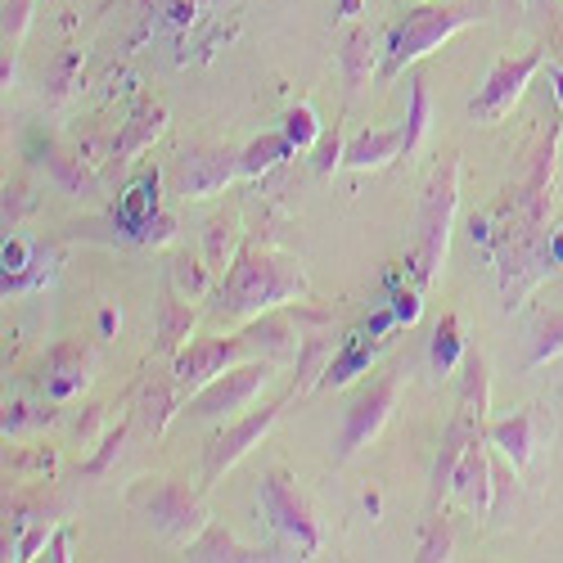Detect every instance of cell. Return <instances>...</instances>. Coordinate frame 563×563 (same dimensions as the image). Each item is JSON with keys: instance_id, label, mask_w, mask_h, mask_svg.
Wrapping results in <instances>:
<instances>
[{"instance_id": "6da1fadb", "label": "cell", "mask_w": 563, "mask_h": 563, "mask_svg": "<svg viewBox=\"0 0 563 563\" xmlns=\"http://www.w3.org/2000/svg\"><path fill=\"white\" fill-rule=\"evenodd\" d=\"M302 294H307V279L294 262L271 257V253H244L234 262V271L225 275L212 316L217 320H249V316H262L266 307H279V302L302 298Z\"/></svg>"}, {"instance_id": "7a4b0ae2", "label": "cell", "mask_w": 563, "mask_h": 563, "mask_svg": "<svg viewBox=\"0 0 563 563\" xmlns=\"http://www.w3.org/2000/svg\"><path fill=\"white\" fill-rule=\"evenodd\" d=\"M464 23H474V10L464 5H424L415 10L393 36H388V59H384V77H397L410 59L429 55L433 45H442L451 32H460Z\"/></svg>"}, {"instance_id": "3957f363", "label": "cell", "mask_w": 563, "mask_h": 563, "mask_svg": "<svg viewBox=\"0 0 563 563\" xmlns=\"http://www.w3.org/2000/svg\"><path fill=\"white\" fill-rule=\"evenodd\" d=\"M455 158H446L429 185V195H424V212H419V279H429L438 275L442 257H446V240H451V217H455Z\"/></svg>"}, {"instance_id": "277c9868", "label": "cell", "mask_w": 563, "mask_h": 563, "mask_svg": "<svg viewBox=\"0 0 563 563\" xmlns=\"http://www.w3.org/2000/svg\"><path fill=\"white\" fill-rule=\"evenodd\" d=\"M271 379V365L253 361V365H230L225 374H217L212 384L199 388V397H190V419H225L240 415Z\"/></svg>"}, {"instance_id": "5b68a950", "label": "cell", "mask_w": 563, "mask_h": 563, "mask_svg": "<svg viewBox=\"0 0 563 563\" xmlns=\"http://www.w3.org/2000/svg\"><path fill=\"white\" fill-rule=\"evenodd\" d=\"M262 505H266V514H271V523L285 532L302 554H311V550L320 545V532H316V523H311V509L302 505V496L294 492V483H289L285 474H266V478H262Z\"/></svg>"}, {"instance_id": "8992f818", "label": "cell", "mask_w": 563, "mask_h": 563, "mask_svg": "<svg viewBox=\"0 0 563 563\" xmlns=\"http://www.w3.org/2000/svg\"><path fill=\"white\" fill-rule=\"evenodd\" d=\"M244 356H253L244 339H203V343H190L176 356V388L195 393V388L212 384L217 374H225L230 365H240Z\"/></svg>"}, {"instance_id": "52a82bcc", "label": "cell", "mask_w": 563, "mask_h": 563, "mask_svg": "<svg viewBox=\"0 0 563 563\" xmlns=\"http://www.w3.org/2000/svg\"><path fill=\"white\" fill-rule=\"evenodd\" d=\"M397 406V374H384L374 388H365L352 410H347V424H343V438H339V460H347L356 446H365L374 433L384 429V419L393 415Z\"/></svg>"}, {"instance_id": "ba28073f", "label": "cell", "mask_w": 563, "mask_h": 563, "mask_svg": "<svg viewBox=\"0 0 563 563\" xmlns=\"http://www.w3.org/2000/svg\"><path fill=\"white\" fill-rule=\"evenodd\" d=\"M275 419H279V401H275V406H262V410H253V415H244V419H234V424L208 446V464H203L208 483H217L230 464H240V460L271 433Z\"/></svg>"}, {"instance_id": "9c48e42d", "label": "cell", "mask_w": 563, "mask_h": 563, "mask_svg": "<svg viewBox=\"0 0 563 563\" xmlns=\"http://www.w3.org/2000/svg\"><path fill=\"white\" fill-rule=\"evenodd\" d=\"M240 154L234 150H185L180 163H176V180H180V195L190 199H208L217 190L240 176Z\"/></svg>"}, {"instance_id": "30bf717a", "label": "cell", "mask_w": 563, "mask_h": 563, "mask_svg": "<svg viewBox=\"0 0 563 563\" xmlns=\"http://www.w3.org/2000/svg\"><path fill=\"white\" fill-rule=\"evenodd\" d=\"M537 64H541L537 51H528V55H519V59L496 64V73H492L487 86L478 90V100L468 104V113H474L478 122H496V118H505V113L514 109V100H519V90L528 86V77L537 73Z\"/></svg>"}, {"instance_id": "8fae6325", "label": "cell", "mask_w": 563, "mask_h": 563, "mask_svg": "<svg viewBox=\"0 0 563 563\" xmlns=\"http://www.w3.org/2000/svg\"><path fill=\"white\" fill-rule=\"evenodd\" d=\"M145 514H150V523H154L167 541H176V545H190V537L203 528L199 500L185 492V487H176V483H163V487L145 500Z\"/></svg>"}, {"instance_id": "7c38bea8", "label": "cell", "mask_w": 563, "mask_h": 563, "mask_svg": "<svg viewBox=\"0 0 563 563\" xmlns=\"http://www.w3.org/2000/svg\"><path fill=\"white\" fill-rule=\"evenodd\" d=\"M496 478H500V474H492V464H487L483 446L474 442V446L464 451V460H460V468H455L451 487L464 496V505H468V509L487 514V509H492V487H496Z\"/></svg>"}, {"instance_id": "4fadbf2b", "label": "cell", "mask_w": 563, "mask_h": 563, "mask_svg": "<svg viewBox=\"0 0 563 563\" xmlns=\"http://www.w3.org/2000/svg\"><path fill=\"white\" fill-rule=\"evenodd\" d=\"M240 339L249 343V352H253V356H266V361L289 356V352L298 347V339H294V311H289V316H271V320L249 324V330H244Z\"/></svg>"}, {"instance_id": "5bb4252c", "label": "cell", "mask_w": 563, "mask_h": 563, "mask_svg": "<svg viewBox=\"0 0 563 563\" xmlns=\"http://www.w3.org/2000/svg\"><path fill=\"white\" fill-rule=\"evenodd\" d=\"M406 150V131L397 126V131H361L352 145H347V154H343V163L347 167H384L393 154H401Z\"/></svg>"}, {"instance_id": "9a60e30c", "label": "cell", "mask_w": 563, "mask_h": 563, "mask_svg": "<svg viewBox=\"0 0 563 563\" xmlns=\"http://www.w3.org/2000/svg\"><path fill=\"white\" fill-rule=\"evenodd\" d=\"M487 438H492V446H500V451L514 460V468L528 464V460H532V415L500 419V424L487 429Z\"/></svg>"}, {"instance_id": "2e32d148", "label": "cell", "mask_w": 563, "mask_h": 563, "mask_svg": "<svg viewBox=\"0 0 563 563\" xmlns=\"http://www.w3.org/2000/svg\"><path fill=\"white\" fill-rule=\"evenodd\" d=\"M86 384V352L81 347H59L55 352V365H51V379H45V393H51L55 401L81 393Z\"/></svg>"}, {"instance_id": "e0dca14e", "label": "cell", "mask_w": 563, "mask_h": 563, "mask_svg": "<svg viewBox=\"0 0 563 563\" xmlns=\"http://www.w3.org/2000/svg\"><path fill=\"white\" fill-rule=\"evenodd\" d=\"M334 339H307V347H302V356H298V393H311L316 384H324V374H330V365H334Z\"/></svg>"}, {"instance_id": "ac0fdd59", "label": "cell", "mask_w": 563, "mask_h": 563, "mask_svg": "<svg viewBox=\"0 0 563 563\" xmlns=\"http://www.w3.org/2000/svg\"><path fill=\"white\" fill-rule=\"evenodd\" d=\"M163 131V109H140L131 122H126V131H122V140H118V158H131V154H140L150 145V140Z\"/></svg>"}, {"instance_id": "d6986e66", "label": "cell", "mask_w": 563, "mask_h": 563, "mask_svg": "<svg viewBox=\"0 0 563 563\" xmlns=\"http://www.w3.org/2000/svg\"><path fill=\"white\" fill-rule=\"evenodd\" d=\"M289 150H294L289 135H262V140H253V145L240 154V167H244V176H257V172L275 167L279 158H289Z\"/></svg>"}, {"instance_id": "ffe728a7", "label": "cell", "mask_w": 563, "mask_h": 563, "mask_svg": "<svg viewBox=\"0 0 563 563\" xmlns=\"http://www.w3.org/2000/svg\"><path fill=\"white\" fill-rule=\"evenodd\" d=\"M369 361H374V352H369L361 339H347V347L334 356L330 374H324V384H330V388H343V384H352L361 369H369Z\"/></svg>"}, {"instance_id": "44dd1931", "label": "cell", "mask_w": 563, "mask_h": 563, "mask_svg": "<svg viewBox=\"0 0 563 563\" xmlns=\"http://www.w3.org/2000/svg\"><path fill=\"white\" fill-rule=\"evenodd\" d=\"M150 217H158V180H140L135 190L126 195V203H122V221L140 234L150 225Z\"/></svg>"}, {"instance_id": "7402d4cb", "label": "cell", "mask_w": 563, "mask_h": 563, "mask_svg": "<svg viewBox=\"0 0 563 563\" xmlns=\"http://www.w3.org/2000/svg\"><path fill=\"white\" fill-rule=\"evenodd\" d=\"M401 131H406V154L419 150V140L429 131V81H419V77L410 81V113H406Z\"/></svg>"}, {"instance_id": "603a6c76", "label": "cell", "mask_w": 563, "mask_h": 563, "mask_svg": "<svg viewBox=\"0 0 563 563\" xmlns=\"http://www.w3.org/2000/svg\"><path fill=\"white\" fill-rule=\"evenodd\" d=\"M464 356V339H460V320L455 316H442L438 334H433V369L446 374L455 361Z\"/></svg>"}, {"instance_id": "cb8c5ba5", "label": "cell", "mask_w": 563, "mask_h": 563, "mask_svg": "<svg viewBox=\"0 0 563 563\" xmlns=\"http://www.w3.org/2000/svg\"><path fill=\"white\" fill-rule=\"evenodd\" d=\"M190 324H195V311L185 307V302H163V330H158V343L167 347V352H176L185 339H190Z\"/></svg>"}, {"instance_id": "d4e9b609", "label": "cell", "mask_w": 563, "mask_h": 563, "mask_svg": "<svg viewBox=\"0 0 563 563\" xmlns=\"http://www.w3.org/2000/svg\"><path fill=\"white\" fill-rule=\"evenodd\" d=\"M369 68H374V41L365 32H352L347 36V51H343V73H347L352 86H361L369 77Z\"/></svg>"}, {"instance_id": "484cf974", "label": "cell", "mask_w": 563, "mask_h": 563, "mask_svg": "<svg viewBox=\"0 0 563 563\" xmlns=\"http://www.w3.org/2000/svg\"><path fill=\"white\" fill-rule=\"evenodd\" d=\"M190 559H262V554H257V550H244L234 537H225V532L212 528L203 541L190 545Z\"/></svg>"}, {"instance_id": "4316f807", "label": "cell", "mask_w": 563, "mask_h": 563, "mask_svg": "<svg viewBox=\"0 0 563 563\" xmlns=\"http://www.w3.org/2000/svg\"><path fill=\"white\" fill-rule=\"evenodd\" d=\"M172 279H176V294H190V298H203L208 294V275L190 257H176L172 262Z\"/></svg>"}, {"instance_id": "83f0119b", "label": "cell", "mask_w": 563, "mask_h": 563, "mask_svg": "<svg viewBox=\"0 0 563 563\" xmlns=\"http://www.w3.org/2000/svg\"><path fill=\"white\" fill-rule=\"evenodd\" d=\"M51 172H55V180L64 185L68 195H96V180H90V172H81V158H77V163L51 158Z\"/></svg>"}, {"instance_id": "f1b7e54d", "label": "cell", "mask_w": 563, "mask_h": 563, "mask_svg": "<svg viewBox=\"0 0 563 563\" xmlns=\"http://www.w3.org/2000/svg\"><path fill=\"white\" fill-rule=\"evenodd\" d=\"M285 135L294 140L298 150H316V140H320V122H316V113H311V109H294V113L285 118Z\"/></svg>"}, {"instance_id": "f546056e", "label": "cell", "mask_w": 563, "mask_h": 563, "mask_svg": "<svg viewBox=\"0 0 563 563\" xmlns=\"http://www.w3.org/2000/svg\"><path fill=\"white\" fill-rule=\"evenodd\" d=\"M419 559H424V563L451 559V528H446V519H433V523H429L424 541H419Z\"/></svg>"}, {"instance_id": "4dcf8cb0", "label": "cell", "mask_w": 563, "mask_h": 563, "mask_svg": "<svg viewBox=\"0 0 563 563\" xmlns=\"http://www.w3.org/2000/svg\"><path fill=\"white\" fill-rule=\"evenodd\" d=\"M167 415H172V388H167V384H158V388H150V393H145V429H150V433H158V429L167 424Z\"/></svg>"}, {"instance_id": "1f68e13d", "label": "cell", "mask_w": 563, "mask_h": 563, "mask_svg": "<svg viewBox=\"0 0 563 563\" xmlns=\"http://www.w3.org/2000/svg\"><path fill=\"white\" fill-rule=\"evenodd\" d=\"M347 150H343V140H339V131L334 135H320L316 140V158H311V167L320 172V176H330L334 167H339V158H343Z\"/></svg>"}, {"instance_id": "d6a6232c", "label": "cell", "mask_w": 563, "mask_h": 563, "mask_svg": "<svg viewBox=\"0 0 563 563\" xmlns=\"http://www.w3.org/2000/svg\"><path fill=\"white\" fill-rule=\"evenodd\" d=\"M32 19V0H5V41L14 45Z\"/></svg>"}, {"instance_id": "836d02e7", "label": "cell", "mask_w": 563, "mask_h": 563, "mask_svg": "<svg viewBox=\"0 0 563 563\" xmlns=\"http://www.w3.org/2000/svg\"><path fill=\"white\" fill-rule=\"evenodd\" d=\"M559 352H563V316H559V320H550L545 343L537 347V356H532V361H537V365H545V361H550V356H559Z\"/></svg>"}, {"instance_id": "e575fe53", "label": "cell", "mask_w": 563, "mask_h": 563, "mask_svg": "<svg viewBox=\"0 0 563 563\" xmlns=\"http://www.w3.org/2000/svg\"><path fill=\"white\" fill-rule=\"evenodd\" d=\"M27 266V244L23 240H5V275L23 271Z\"/></svg>"}, {"instance_id": "d590c367", "label": "cell", "mask_w": 563, "mask_h": 563, "mask_svg": "<svg viewBox=\"0 0 563 563\" xmlns=\"http://www.w3.org/2000/svg\"><path fill=\"white\" fill-rule=\"evenodd\" d=\"M122 438H126V433L118 429V433H113V438L104 442V451H100V460H90V474H104V468H109V460H113V455L122 451Z\"/></svg>"}, {"instance_id": "8d00e7d4", "label": "cell", "mask_w": 563, "mask_h": 563, "mask_svg": "<svg viewBox=\"0 0 563 563\" xmlns=\"http://www.w3.org/2000/svg\"><path fill=\"white\" fill-rule=\"evenodd\" d=\"M393 316H397L401 324H410V320L419 316V294H397V302H393Z\"/></svg>"}, {"instance_id": "74e56055", "label": "cell", "mask_w": 563, "mask_h": 563, "mask_svg": "<svg viewBox=\"0 0 563 563\" xmlns=\"http://www.w3.org/2000/svg\"><path fill=\"white\" fill-rule=\"evenodd\" d=\"M77 59H81L77 51L59 59V68H55V96H64V90H68V81H73V68H77Z\"/></svg>"}, {"instance_id": "f35d334b", "label": "cell", "mask_w": 563, "mask_h": 563, "mask_svg": "<svg viewBox=\"0 0 563 563\" xmlns=\"http://www.w3.org/2000/svg\"><path fill=\"white\" fill-rule=\"evenodd\" d=\"M221 249H225V221H212V230H208V257L221 262Z\"/></svg>"}, {"instance_id": "ab89813d", "label": "cell", "mask_w": 563, "mask_h": 563, "mask_svg": "<svg viewBox=\"0 0 563 563\" xmlns=\"http://www.w3.org/2000/svg\"><path fill=\"white\" fill-rule=\"evenodd\" d=\"M23 185H10V190H5V221H14L19 212H23Z\"/></svg>"}, {"instance_id": "60d3db41", "label": "cell", "mask_w": 563, "mask_h": 563, "mask_svg": "<svg viewBox=\"0 0 563 563\" xmlns=\"http://www.w3.org/2000/svg\"><path fill=\"white\" fill-rule=\"evenodd\" d=\"M27 424V406H10V415H5V433H19Z\"/></svg>"}, {"instance_id": "b9f144b4", "label": "cell", "mask_w": 563, "mask_h": 563, "mask_svg": "<svg viewBox=\"0 0 563 563\" xmlns=\"http://www.w3.org/2000/svg\"><path fill=\"white\" fill-rule=\"evenodd\" d=\"M545 257H550V266H563V230H559V234H550Z\"/></svg>"}, {"instance_id": "7bdbcfd3", "label": "cell", "mask_w": 563, "mask_h": 563, "mask_svg": "<svg viewBox=\"0 0 563 563\" xmlns=\"http://www.w3.org/2000/svg\"><path fill=\"white\" fill-rule=\"evenodd\" d=\"M51 559H68V537H55L51 541Z\"/></svg>"}, {"instance_id": "ee69618b", "label": "cell", "mask_w": 563, "mask_h": 563, "mask_svg": "<svg viewBox=\"0 0 563 563\" xmlns=\"http://www.w3.org/2000/svg\"><path fill=\"white\" fill-rule=\"evenodd\" d=\"M550 81H554V96H559V104H563V68H550Z\"/></svg>"}, {"instance_id": "f6af8a7d", "label": "cell", "mask_w": 563, "mask_h": 563, "mask_svg": "<svg viewBox=\"0 0 563 563\" xmlns=\"http://www.w3.org/2000/svg\"><path fill=\"white\" fill-rule=\"evenodd\" d=\"M100 330H104V334H113V330H118V316H113V311H104V316H100Z\"/></svg>"}, {"instance_id": "bcb514c9", "label": "cell", "mask_w": 563, "mask_h": 563, "mask_svg": "<svg viewBox=\"0 0 563 563\" xmlns=\"http://www.w3.org/2000/svg\"><path fill=\"white\" fill-rule=\"evenodd\" d=\"M356 5H361V0H343V14H356Z\"/></svg>"}]
</instances>
